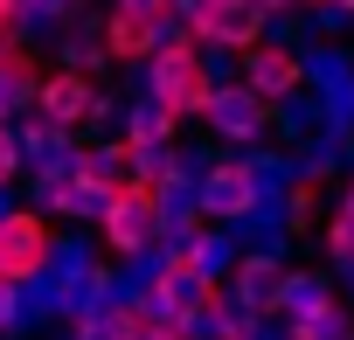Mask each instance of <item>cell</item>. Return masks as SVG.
<instances>
[{
	"label": "cell",
	"instance_id": "cell-1",
	"mask_svg": "<svg viewBox=\"0 0 354 340\" xmlns=\"http://www.w3.org/2000/svg\"><path fill=\"white\" fill-rule=\"evenodd\" d=\"M230 77L236 70H223L216 49H202L195 35H181V42H167L146 70H132V97H153L160 111H174L181 125H195L202 104L216 97V84H230Z\"/></svg>",
	"mask_w": 354,
	"mask_h": 340
},
{
	"label": "cell",
	"instance_id": "cell-2",
	"mask_svg": "<svg viewBox=\"0 0 354 340\" xmlns=\"http://www.w3.org/2000/svg\"><path fill=\"white\" fill-rule=\"evenodd\" d=\"M97 243H104V257H111V264H125V271L153 264V257L167 250V209H160V188L125 181V188L111 195L104 223H97Z\"/></svg>",
	"mask_w": 354,
	"mask_h": 340
},
{
	"label": "cell",
	"instance_id": "cell-3",
	"mask_svg": "<svg viewBox=\"0 0 354 340\" xmlns=\"http://www.w3.org/2000/svg\"><path fill=\"white\" fill-rule=\"evenodd\" d=\"M56 243H63V229L42 209H28V202L0 209V278H8V285H21V292L42 285L56 271Z\"/></svg>",
	"mask_w": 354,
	"mask_h": 340
},
{
	"label": "cell",
	"instance_id": "cell-4",
	"mask_svg": "<svg viewBox=\"0 0 354 340\" xmlns=\"http://www.w3.org/2000/svg\"><path fill=\"white\" fill-rule=\"evenodd\" d=\"M181 28L216 49V56H250L257 42H271V15L257 8V0H181Z\"/></svg>",
	"mask_w": 354,
	"mask_h": 340
},
{
	"label": "cell",
	"instance_id": "cell-5",
	"mask_svg": "<svg viewBox=\"0 0 354 340\" xmlns=\"http://www.w3.org/2000/svg\"><path fill=\"white\" fill-rule=\"evenodd\" d=\"M264 202H271V188L257 181L250 153H216L209 160V174H202V223L209 229H243V223H257Z\"/></svg>",
	"mask_w": 354,
	"mask_h": 340
},
{
	"label": "cell",
	"instance_id": "cell-6",
	"mask_svg": "<svg viewBox=\"0 0 354 340\" xmlns=\"http://www.w3.org/2000/svg\"><path fill=\"white\" fill-rule=\"evenodd\" d=\"M209 139H223V146H236V153H257V146H271V132H278V111L243 84V77H230V84H216V97L202 104V118H195Z\"/></svg>",
	"mask_w": 354,
	"mask_h": 340
},
{
	"label": "cell",
	"instance_id": "cell-7",
	"mask_svg": "<svg viewBox=\"0 0 354 340\" xmlns=\"http://www.w3.org/2000/svg\"><path fill=\"white\" fill-rule=\"evenodd\" d=\"M236 77H243V84L278 111V104H292V97L306 91V56H299V49H285V42H257V49L236 63Z\"/></svg>",
	"mask_w": 354,
	"mask_h": 340
},
{
	"label": "cell",
	"instance_id": "cell-8",
	"mask_svg": "<svg viewBox=\"0 0 354 340\" xmlns=\"http://www.w3.org/2000/svg\"><path fill=\"white\" fill-rule=\"evenodd\" d=\"M285 257H264V250H243V264L223 278L230 285V305L250 312V319H278V299H285Z\"/></svg>",
	"mask_w": 354,
	"mask_h": 340
},
{
	"label": "cell",
	"instance_id": "cell-9",
	"mask_svg": "<svg viewBox=\"0 0 354 340\" xmlns=\"http://www.w3.org/2000/svg\"><path fill=\"white\" fill-rule=\"evenodd\" d=\"M97 97H104V84H97V77H77V70H56V63H49L35 111H42L49 125H63V132H91V111H97Z\"/></svg>",
	"mask_w": 354,
	"mask_h": 340
},
{
	"label": "cell",
	"instance_id": "cell-10",
	"mask_svg": "<svg viewBox=\"0 0 354 340\" xmlns=\"http://www.w3.org/2000/svg\"><path fill=\"white\" fill-rule=\"evenodd\" d=\"M42 56H35V42H8L0 49V118L8 125H21L28 111H35V97H42Z\"/></svg>",
	"mask_w": 354,
	"mask_h": 340
},
{
	"label": "cell",
	"instance_id": "cell-11",
	"mask_svg": "<svg viewBox=\"0 0 354 340\" xmlns=\"http://www.w3.org/2000/svg\"><path fill=\"white\" fill-rule=\"evenodd\" d=\"M49 49H56V70H77V77H97V84L118 70V63H111V49H104V15H77Z\"/></svg>",
	"mask_w": 354,
	"mask_h": 340
},
{
	"label": "cell",
	"instance_id": "cell-12",
	"mask_svg": "<svg viewBox=\"0 0 354 340\" xmlns=\"http://www.w3.org/2000/svg\"><path fill=\"white\" fill-rule=\"evenodd\" d=\"M326 305H340L333 271H326V264H292V271H285V299H278V326H299V319H313V312H326Z\"/></svg>",
	"mask_w": 354,
	"mask_h": 340
},
{
	"label": "cell",
	"instance_id": "cell-13",
	"mask_svg": "<svg viewBox=\"0 0 354 340\" xmlns=\"http://www.w3.org/2000/svg\"><path fill=\"white\" fill-rule=\"evenodd\" d=\"M125 146H181V118L160 111L153 97H132L125 104Z\"/></svg>",
	"mask_w": 354,
	"mask_h": 340
},
{
	"label": "cell",
	"instance_id": "cell-14",
	"mask_svg": "<svg viewBox=\"0 0 354 340\" xmlns=\"http://www.w3.org/2000/svg\"><path fill=\"white\" fill-rule=\"evenodd\" d=\"M174 257H188V264H202L209 278H230V271L243 264V236H236V229H202L195 243H181Z\"/></svg>",
	"mask_w": 354,
	"mask_h": 340
},
{
	"label": "cell",
	"instance_id": "cell-15",
	"mask_svg": "<svg viewBox=\"0 0 354 340\" xmlns=\"http://www.w3.org/2000/svg\"><path fill=\"white\" fill-rule=\"evenodd\" d=\"M319 188H326V181H306V174L285 188V229H292V236H313V229L333 216V209L319 202Z\"/></svg>",
	"mask_w": 354,
	"mask_h": 340
},
{
	"label": "cell",
	"instance_id": "cell-16",
	"mask_svg": "<svg viewBox=\"0 0 354 340\" xmlns=\"http://www.w3.org/2000/svg\"><path fill=\"white\" fill-rule=\"evenodd\" d=\"M299 174H306V181H333V174H347V139H333V132L306 139V146H299Z\"/></svg>",
	"mask_w": 354,
	"mask_h": 340
},
{
	"label": "cell",
	"instance_id": "cell-17",
	"mask_svg": "<svg viewBox=\"0 0 354 340\" xmlns=\"http://www.w3.org/2000/svg\"><path fill=\"white\" fill-rule=\"evenodd\" d=\"M319 264H326V271H340V264H354V223H347L340 209H333V216L319 223Z\"/></svg>",
	"mask_w": 354,
	"mask_h": 340
},
{
	"label": "cell",
	"instance_id": "cell-18",
	"mask_svg": "<svg viewBox=\"0 0 354 340\" xmlns=\"http://www.w3.org/2000/svg\"><path fill=\"white\" fill-rule=\"evenodd\" d=\"M21 174H28V146H21V125H8V118H0V195H8Z\"/></svg>",
	"mask_w": 354,
	"mask_h": 340
},
{
	"label": "cell",
	"instance_id": "cell-19",
	"mask_svg": "<svg viewBox=\"0 0 354 340\" xmlns=\"http://www.w3.org/2000/svg\"><path fill=\"white\" fill-rule=\"evenodd\" d=\"M21 326H28V292L0 278V340H15Z\"/></svg>",
	"mask_w": 354,
	"mask_h": 340
},
{
	"label": "cell",
	"instance_id": "cell-20",
	"mask_svg": "<svg viewBox=\"0 0 354 340\" xmlns=\"http://www.w3.org/2000/svg\"><path fill=\"white\" fill-rule=\"evenodd\" d=\"M21 28H28L21 0H0V49H8V42H21Z\"/></svg>",
	"mask_w": 354,
	"mask_h": 340
},
{
	"label": "cell",
	"instance_id": "cell-21",
	"mask_svg": "<svg viewBox=\"0 0 354 340\" xmlns=\"http://www.w3.org/2000/svg\"><path fill=\"white\" fill-rule=\"evenodd\" d=\"M333 209L354 223V174H340V188H333Z\"/></svg>",
	"mask_w": 354,
	"mask_h": 340
},
{
	"label": "cell",
	"instance_id": "cell-22",
	"mask_svg": "<svg viewBox=\"0 0 354 340\" xmlns=\"http://www.w3.org/2000/svg\"><path fill=\"white\" fill-rule=\"evenodd\" d=\"M264 15H292V8H306V0H257Z\"/></svg>",
	"mask_w": 354,
	"mask_h": 340
},
{
	"label": "cell",
	"instance_id": "cell-23",
	"mask_svg": "<svg viewBox=\"0 0 354 340\" xmlns=\"http://www.w3.org/2000/svg\"><path fill=\"white\" fill-rule=\"evenodd\" d=\"M306 8H313V0H306ZM326 8H347V15H354V0H326Z\"/></svg>",
	"mask_w": 354,
	"mask_h": 340
},
{
	"label": "cell",
	"instance_id": "cell-24",
	"mask_svg": "<svg viewBox=\"0 0 354 340\" xmlns=\"http://www.w3.org/2000/svg\"><path fill=\"white\" fill-rule=\"evenodd\" d=\"M347 174H354V146H347Z\"/></svg>",
	"mask_w": 354,
	"mask_h": 340
}]
</instances>
